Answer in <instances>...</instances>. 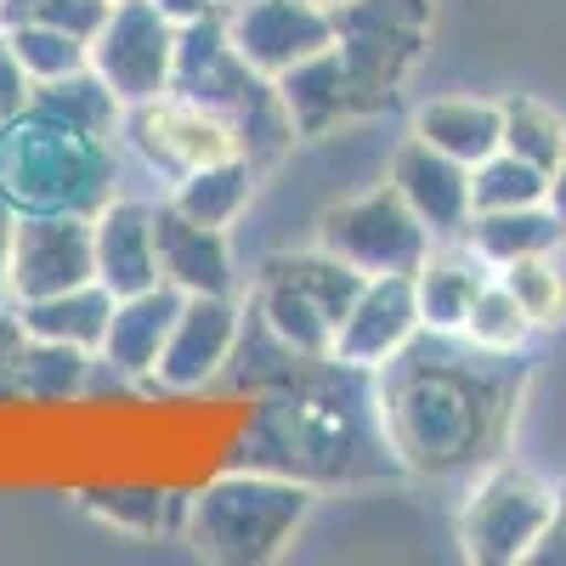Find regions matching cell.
Here are the masks:
<instances>
[{
    "instance_id": "ac0fdd59",
    "label": "cell",
    "mask_w": 566,
    "mask_h": 566,
    "mask_svg": "<svg viewBox=\"0 0 566 566\" xmlns=\"http://www.w3.org/2000/svg\"><path fill=\"white\" fill-rule=\"evenodd\" d=\"M499 266L470 244V239H431L424 261L413 266V295H419V323L424 335H459L470 301Z\"/></svg>"
},
{
    "instance_id": "484cf974",
    "label": "cell",
    "mask_w": 566,
    "mask_h": 566,
    "mask_svg": "<svg viewBox=\"0 0 566 566\" xmlns=\"http://www.w3.org/2000/svg\"><path fill=\"white\" fill-rule=\"evenodd\" d=\"M80 504L91 515H103L108 527L136 533V538L181 533V522H187V499L165 493V488H91V493H80Z\"/></svg>"
},
{
    "instance_id": "cb8c5ba5",
    "label": "cell",
    "mask_w": 566,
    "mask_h": 566,
    "mask_svg": "<svg viewBox=\"0 0 566 566\" xmlns=\"http://www.w3.org/2000/svg\"><path fill=\"white\" fill-rule=\"evenodd\" d=\"M464 239L476 244L493 266H510L522 255H549L566 232L549 216V205H522V210H476L464 227Z\"/></svg>"
},
{
    "instance_id": "d4e9b609",
    "label": "cell",
    "mask_w": 566,
    "mask_h": 566,
    "mask_svg": "<svg viewBox=\"0 0 566 566\" xmlns=\"http://www.w3.org/2000/svg\"><path fill=\"white\" fill-rule=\"evenodd\" d=\"M34 114L57 119V125H69V130H80V136H91V142H108V136H119V114H125V108H119V97H114L97 74L80 69V74H69V80L40 85Z\"/></svg>"
},
{
    "instance_id": "83f0119b",
    "label": "cell",
    "mask_w": 566,
    "mask_h": 566,
    "mask_svg": "<svg viewBox=\"0 0 566 566\" xmlns=\"http://www.w3.org/2000/svg\"><path fill=\"white\" fill-rule=\"evenodd\" d=\"M97 352H80L63 340H34L23 346V402H69L91 386Z\"/></svg>"
},
{
    "instance_id": "d6986e66",
    "label": "cell",
    "mask_w": 566,
    "mask_h": 566,
    "mask_svg": "<svg viewBox=\"0 0 566 566\" xmlns=\"http://www.w3.org/2000/svg\"><path fill=\"white\" fill-rule=\"evenodd\" d=\"M176 312H181V290H170V283L119 295L114 317H108V335L97 346V363L114 374V380H154Z\"/></svg>"
},
{
    "instance_id": "7c38bea8",
    "label": "cell",
    "mask_w": 566,
    "mask_h": 566,
    "mask_svg": "<svg viewBox=\"0 0 566 566\" xmlns=\"http://www.w3.org/2000/svg\"><path fill=\"white\" fill-rule=\"evenodd\" d=\"M244 306L239 295H181V312L165 335L154 386L159 391H205L216 374L239 357Z\"/></svg>"
},
{
    "instance_id": "277c9868",
    "label": "cell",
    "mask_w": 566,
    "mask_h": 566,
    "mask_svg": "<svg viewBox=\"0 0 566 566\" xmlns=\"http://www.w3.org/2000/svg\"><path fill=\"white\" fill-rule=\"evenodd\" d=\"M108 142H91L45 114H23L0 130V205L7 210H80L114 199Z\"/></svg>"
},
{
    "instance_id": "44dd1931",
    "label": "cell",
    "mask_w": 566,
    "mask_h": 566,
    "mask_svg": "<svg viewBox=\"0 0 566 566\" xmlns=\"http://www.w3.org/2000/svg\"><path fill=\"white\" fill-rule=\"evenodd\" d=\"M408 136L431 142L459 165H482L488 154L504 148V103L488 97H431L408 119Z\"/></svg>"
},
{
    "instance_id": "5b68a950",
    "label": "cell",
    "mask_w": 566,
    "mask_h": 566,
    "mask_svg": "<svg viewBox=\"0 0 566 566\" xmlns=\"http://www.w3.org/2000/svg\"><path fill=\"white\" fill-rule=\"evenodd\" d=\"M363 272L346 266L340 255L301 250V255H272L255 272V290H250V312L266 335H277L290 352L301 357H328L335 352V328L352 312L357 290H363Z\"/></svg>"
},
{
    "instance_id": "52a82bcc",
    "label": "cell",
    "mask_w": 566,
    "mask_h": 566,
    "mask_svg": "<svg viewBox=\"0 0 566 566\" xmlns=\"http://www.w3.org/2000/svg\"><path fill=\"white\" fill-rule=\"evenodd\" d=\"M549 510H555V488L538 470L504 459L470 488L459 510V544L482 566H515L533 555L538 533L549 527Z\"/></svg>"
},
{
    "instance_id": "f1b7e54d",
    "label": "cell",
    "mask_w": 566,
    "mask_h": 566,
    "mask_svg": "<svg viewBox=\"0 0 566 566\" xmlns=\"http://www.w3.org/2000/svg\"><path fill=\"white\" fill-rule=\"evenodd\" d=\"M549 176L538 165H527L522 154H488L482 165H470V205L476 210H522V205H544Z\"/></svg>"
},
{
    "instance_id": "30bf717a",
    "label": "cell",
    "mask_w": 566,
    "mask_h": 566,
    "mask_svg": "<svg viewBox=\"0 0 566 566\" xmlns=\"http://www.w3.org/2000/svg\"><path fill=\"white\" fill-rule=\"evenodd\" d=\"M176 34L181 23L159 0H114L108 23L91 40V74L114 91L119 108L154 103L170 91L176 74Z\"/></svg>"
},
{
    "instance_id": "e0dca14e",
    "label": "cell",
    "mask_w": 566,
    "mask_h": 566,
    "mask_svg": "<svg viewBox=\"0 0 566 566\" xmlns=\"http://www.w3.org/2000/svg\"><path fill=\"white\" fill-rule=\"evenodd\" d=\"M154 239H159V277L170 290H181V295H232L239 290L227 227H205L193 216H181L170 199H159Z\"/></svg>"
},
{
    "instance_id": "2e32d148",
    "label": "cell",
    "mask_w": 566,
    "mask_h": 566,
    "mask_svg": "<svg viewBox=\"0 0 566 566\" xmlns=\"http://www.w3.org/2000/svg\"><path fill=\"white\" fill-rule=\"evenodd\" d=\"M91 250H97V283L114 295L154 290L159 277V239H154V199H103L91 210Z\"/></svg>"
},
{
    "instance_id": "60d3db41",
    "label": "cell",
    "mask_w": 566,
    "mask_h": 566,
    "mask_svg": "<svg viewBox=\"0 0 566 566\" xmlns=\"http://www.w3.org/2000/svg\"><path fill=\"white\" fill-rule=\"evenodd\" d=\"M312 7H328V12H335V7H346V0H312Z\"/></svg>"
},
{
    "instance_id": "e575fe53",
    "label": "cell",
    "mask_w": 566,
    "mask_h": 566,
    "mask_svg": "<svg viewBox=\"0 0 566 566\" xmlns=\"http://www.w3.org/2000/svg\"><path fill=\"white\" fill-rule=\"evenodd\" d=\"M23 323L18 312H0V402H23Z\"/></svg>"
},
{
    "instance_id": "9c48e42d",
    "label": "cell",
    "mask_w": 566,
    "mask_h": 566,
    "mask_svg": "<svg viewBox=\"0 0 566 566\" xmlns=\"http://www.w3.org/2000/svg\"><path fill=\"white\" fill-rule=\"evenodd\" d=\"M317 244L328 255H340L346 266H357L363 277H386V272H413L424 261L431 227L408 210V199L391 181H380V187H368V193L323 210Z\"/></svg>"
},
{
    "instance_id": "7402d4cb",
    "label": "cell",
    "mask_w": 566,
    "mask_h": 566,
    "mask_svg": "<svg viewBox=\"0 0 566 566\" xmlns=\"http://www.w3.org/2000/svg\"><path fill=\"white\" fill-rule=\"evenodd\" d=\"M114 290L108 283H80V290H63V295H45V301H23L12 306L23 335L34 340H63V346H80V352H97L103 335H108V317H114Z\"/></svg>"
},
{
    "instance_id": "7a4b0ae2",
    "label": "cell",
    "mask_w": 566,
    "mask_h": 566,
    "mask_svg": "<svg viewBox=\"0 0 566 566\" xmlns=\"http://www.w3.org/2000/svg\"><path fill=\"white\" fill-rule=\"evenodd\" d=\"M170 91L187 103H199L210 114H221L239 136V154L255 159L261 170L277 165L283 154L295 148V119L277 97V80L250 69L239 57V45L227 34V12H205V18H187L176 34V74Z\"/></svg>"
},
{
    "instance_id": "1f68e13d",
    "label": "cell",
    "mask_w": 566,
    "mask_h": 566,
    "mask_svg": "<svg viewBox=\"0 0 566 566\" xmlns=\"http://www.w3.org/2000/svg\"><path fill=\"white\" fill-rule=\"evenodd\" d=\"M499 283L527 306V317H533L538 328H555V323L566 317V277L555 272L549 255H522V261L499 266Z\"/></svg>"
},
{
    "instance_id": "6da1fadb",
    "label": "cell",
    "mask_w": 566,
    "mask_h": 566,
    "mask_svg": "<svg viewBox=\"0 0 566 566\" xmlns=\"http://www.w3.org/2000/svg\"><path fill=\"white\" fill-rule=\"evenodd\" d=\"M488 363L493 352H453L448 335H413L408 352L380 368V424L391 453L419 470H459L499 448L515 402V374Z\"/></svg>"
},
{
    "instance_id": "8d00e7d4",
    "label": "cell",
    "mask_w": 566,
    "mask_h": 566,
    "mask_svg": "<svg viewBox=\"0 0 566 566\" xmlns=\"http://www.w3.org/2000/svg\"><path fill=\"white\" fill-rule=\"evenodd\" d=\"M159 7H165L176 23H187V18H205V12H232L239 0H159Z\"/></svg>"
},
{
    "instance_id": "ab89813d",
    "label": "cell",
    "mask_w": 566,
    "mask_h": 566,
    "mask_svg": "<svg viewBox=\"0 0 566 566\" xmlns=\"http://www.w3.org/2000/svg\"><path fill=\"white\" fill-rule=\"evenodd\" d=\"M391 7H402V12H413L424 23H437V0H391Z\"/></svg>"
},
{
    "instance_id": "f546056e",
    "label": "cell",
    "mask_w": 566,
    "mask_h": 566,
    "mask_svg": "<svg viewBox=\"0 0 566 566\" xmlns=\"http://www.w3.org/2000/svg\"><path fill=\"white\" fill-rule=\"evenodd\" d=\"M504 148L549 176L566 159V119L555 108H544L538 97H510L504 103Z\"/></svg>"
},
{
    "instance_id": "f35d334b",
    "label": "cell",
    "mask_w": 566,
    "mask_h": 566,
    "mask_svg": "<svg viewBox=\"0 0 566 566\" xmlns=\"http://www.w3.org/2000/svg\"><path fill=\"white\" fill-rule=\"evenodd\" d=\"M40 12V0H0V29H12V23H29Z\"/></svg>"
},
{
    "instance_id": "74e56055",
    "label": "cell",
    "mask_w": 566,
    "mask_h": 566,
    "mask_svg": "<svg viewBox=\"0 0 566 566\" xmlns=\"http://www.w3.org/2000/svg\"><path fill=\"white\" fill-rule=\"evenodd\" d=\"M544 205H549V216L560 221V232H566V159L549 170V187H544Z\"/></svg>"
},
{
    "instance_id": "836d02e7",
    "label": "cell",
    "mask_w": 566,
    "mask_h": 566,
    "mask_svg": "<svg viewBox=\"0 0 566 566\" xmlns=\"http://www.w3.org/2000/svg\"><path fill=\"white\" fill-rule=\"evenodd\" d=\"M108 12H114V0H40L34 18L91 45V40H97V29L108 23Z\"/></svg>"
},
{
    "instance_id": "ffe728a7",
    "label": "cell",
    "mask_w": 566,
    "mask_h": 566,
    "mask_svg": "<svg viewBox=\"0 0 566 566\" xmlns=\"http://www.w3.org/2000/svg\"><path fill=\"white\" fill-rule=\"evenodd\" d=\"M277 97H283V108H290L301 142H317V136H328V130H340V125L368 114L363 97H357V85H352V69L340 57V45H328V52L295 63L290 74H277Z\"/></svg>"
},
{
    "instance_id": "4dcf8cb0",
    "label": "cell",
    "mask_w": 566,
    "mask_h": 566,
    "mask_svg": "<svg viewBox=\"0 0 566 566\" xmlns=\"http://www.w3.org/2000/svg\"><path fill=\"white\" fill-rule=\"evenodd\" d=\"M7 40H12V52L23 57V69L34 74V85H52V80H69V74L91 69V45L63 34V29H52V23H40V18L12 23Z\"/></svg>"
},
{
    "instance_id": "ba28073f",
    "label": "cell",
    "mask_w": 566,
    "mask_h": 566,
    "mask_svg": "<svg viewBox=\"0 0 566 566\" xmlns=\"http://www.w3.org/2000/svg\"><path fill=\"white\" fill-rule=\"evenodd\" d=\"M335 45L352 69L363 108L380 114L413 74V63L424 57L431 23L391 7V0H346V7H335Z\"/></svg>"
},
{
    "instance_id": "3957f363",
    "label": "cell",
    "mask_w": 566,
    "mask_h": 566,
    "mask_svg": "<svg viewBox=\"0 0 566 566\" xmlns=\"http://www.w3.org/2000/svg\"><path fill=\"white\" fill-rule=\"evenodd\" d=\"M306 515H312V482L239 464V470H227V476H216L210 488H199L187 499L181 538L205 560L261 566V560L283 555V544L301 533Z\"/></svg>"
},
{
    "instance_id": "603a6c76",
    "label": "cell",
    "mask_w": 566,
    "mask_h": 566,
    "mask_svg": "<svg viewBox=\"0 0 566 566\" xmlns=\"http://www.w3.org/2000/svg\"><path fill=\"white\" fill-rule=\"evenodd\" d=\"M255 181H261V165H255V159L227 154V159H216V165H199V170L176 176V187H170L165 199H170L181 216L205 221V227H232V221L250 210Z\"/></svg>"
},
{
    "instance_id": "8992f818",
    "label": "cell",
    "mask_w": 566,
    "mask_h": 566,
    "mask_svg": "<svg viewBox=\"0 0 566 566\" xmlns=\"http://www.w3.org/2000/svg\"><path fill=\"white\" fill-rule=\"evenodd\" d=\"M97 277L91 216L80 210H12L0 232V290L12 306L80 290Z\"/></svg>"
},
{
    "instance_id": "4316f807",
    "label": "cell",
    "mask_w": 566,
    "mask_h": 566,
    "mask_svg": "<svg viewBox=\"0 0 566 566\" xmlns=\"http://www.w3.org/2000/svg\"><path fill=\"white\" fill-rule=\"evenodd\" d=\"M533 317H527V306L515 301L504 283H499V272L482 283V295L470 301V312H464V323H459V340L464 346H476V352H493V357H515L527 340H533Z\"/></svg>"
},
{
    "instance_id": "d590c367",
    "label": "cell",
    "mask_w": 566,
    "mask_h": 566,
    "mask_svg": "<svg viewBox=\"0 0 566 566\" xmlns=\"http://www.w3.org/2000/svg\"><path fill=\"white\" fill-rule=\"evenodd\" d=\"M527 560H538V566H566V493H555L549 527L538 533V544H533V555H527Z\"/></svg>"
},
{
    "instance_id": "d6a6232c",
    "label": "cell",
    "mask_w": 566,
    "mask_h": 566,
    "mask_svg": "<svg viewBox=\"0 0 566 566\" xmlns=\"http://www.w3.org/2000/svg\"><path fill=\"white\" fill-rule=\"evenodd\" d=\"M34 97H40V85H34V74L23 69V57L12 52L7 29H0V130L18 125L23 114H34Z\"/></svg>"
},
{
    "instance_id": "8fae6325",
    "label": "cell",
    "mask_w": 566,
    "mask_h": 566,
    "mask_svg": "<svg viewBox=\"0 0 566 566\" xmlns=\"http://www.w3.org/2000/svg\"><path fill=\"white\" fill-rule=\"evenodd\" d=\"M119 142L130 154H142V165L148 170H165L170 181L199 170V165H216L227 154H239V136H232V125L199 103L176 97V91H165V97L154 103H136L119 114Z\"/></svg>"
},
{
    "instance_id": "5bb4252c",
    "label": "cell",
    "mask_w": 566,
    "mask_h": 566,
    "mask_svg": "<svg viewBox=\"0 0 566 566\" xmlns=\"http://www.w3.org/2000/svg\"><path fill=\"white\" fill-rule=\"evenodd\" d=\"M424 335L419 323V295H413V272H386V277H368L352 312L335 328V363L357 368V374H380L397 352H408V340Z\"/></svg>"
},
{
    "instance_id": "9a60e30c",
    "label": "cell",
    "mask_w": 566,
    "mask_h": 566,
    "mask_svg": "<svg viewBox=\"0 0 566 566\" xmlns=\"http://www.w3.org/2000/svg\"><path fill=\"white\" fill-rule=\"evenodd\" d=\"M386 181L431 227V239H464L470 216H476V205H470V165L448 159L442 148H431L419 136H402L391 165H386Z\"/></svg>"
},
{
    "instance_id": "4fadbf2b",
    "label": "cell",
    "mask_w": 566,
    "mask_h": 566,
    "mask_svg": "<svg viewBox=\"0 0 566 566\" xmlns=\"http://www.w3.org/2000/svg\"><path fill=\"white\" fill-rule=\"evenodd\" d=\"M227 34L250 69L277 80L335 45V12L312 7V0H239L227 12Z\"/></svg>"
}]
</instances>
